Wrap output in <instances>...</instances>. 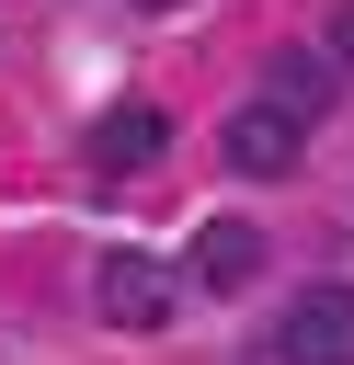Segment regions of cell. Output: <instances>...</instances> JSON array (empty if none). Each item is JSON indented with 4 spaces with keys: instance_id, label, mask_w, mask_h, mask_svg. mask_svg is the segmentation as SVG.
<instances>
[{
    "instance_id": "obj_6",
    "label": "cell",
    "mask_w": 354,
    "mask_h": 365,
    "mask_svg": "<svg viewBox=\"0 0 354 365\" xmlns=\"http://www.w3.org/2000/svg\"><path fill=\"white\" fill-rule=\"evenodd\" d=\"M263 103H285L297 125H320V114H331V57H308V46L263 57Z\"/></svg>"
},
{
    "instance_id": "obj_4",
    "label": "cell",
    "mask_w": 354,
    "mask_h": 365,
    "mask_svg": "<svg viewBox=\"0 0 354 365\" xmlns=\"http://www.w3.org/2000/svg\"><path fill=\"white\" fill-rule=\"evenodd\" d=\"M251 274H263V228H251V217H206L194 251H183V285L228 297V285H251Z\"/></svg>"
},
{
    "instance_id": "obj_2",
    "label": "cell",
    "mask_w": 354,
    "mask_h": 365,
    "mask_svg": "<svg viewBox=\"0 0 354 365\" xmlns=\"http://www.w3.org/2000/svg\"><path fill=\"white\" fill-rule=\"evenodd\" d=\"M217 148H228V171H251V182H285V171H297V148H308V125H297L285 103H240V114L217 125Z\"/></svg>"
},
{
    "instance_id": "obj_7",
    "label": "cell",
    "mask_w": 354,
    "mask_h": 365,
    "mask_svg": "<svg viewBox=\"0 0 354 365\" xmlns=\"http://www.w3.org/2000/svg\"><path fill=\"white\" fill-rule=\"evenodd\" d=\"M331 57H343V68H354V0H343V11H331Z\"/></svg>"
},
{
    "instance_id": "obj_3",
    "label": "cell",
    "mask_w": 354,
    "mask_h": 365,
    "mask_svg": "<svg viewBox=\"0 0 354 365\" xmlns=\"http://www.w3.org/2000/svg\"><path fill=\"white\" fill-rule=\"evenodd\" d=\"M171 297H183V285H171L148 251H103V274H91V308H103L114 331H160V319H171Z\"/></svg>"
},
{
    "instance_id": "obj_8",
    "label": "cell",
    "mask_w": 354,
    "mask_h": 365,
    "mask_svg": "<svg viewBox=\"0 0 354 365\" xmlns=\"http://www.w3.org/2000/svg\"><path fill=\"white\" fill-rule=\"evenodd\" d=\"M126 11H194V0H126Z\"/></svg>"
},
{
    "instance_id": "obj_5",
    "label": "cell",
    "mask_w": 354,
    "mask_h": 365,
    "mask_svg": "<svg viewBox=\"0 0 354 365\" xmlns=\"http://www.w3.org/2000/svg\"><path fill=\"white\" fill-rule=\"evenodd\" d=\"M160 148H171V125H160V103H114V114L91 125V160H103V171H148Z\"/></svg>"
},
{
    "instance_id": "obj_1",
    "label": "cell",
    "mask_w": 354,
    "mask_h": 365,
    "mask_svg": "<svg viewBox=\"0 0 354 365\" xmlns=\"http://www.w3.org/2000/svg\"><path fill=\"white\" fill-rule=\"evenodd\" d=\"M274 365H354V285H297V308L274 331Z\"/></svg>"
}]
</instances>
